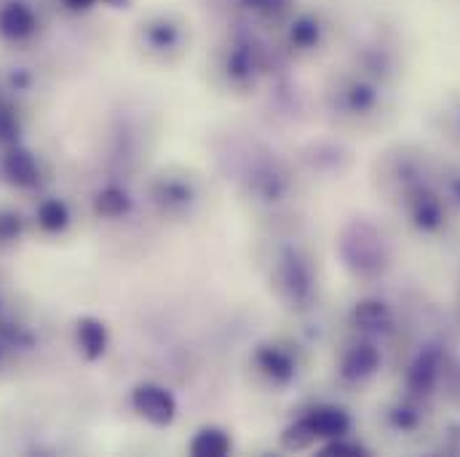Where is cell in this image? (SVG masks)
Wrapping results in <instances>:
<instances>
[{
  "instance_id": "cell-1",
  "label": "cell",
  "mask_w": 460,
  "mask_h": 457,
  "mask_svg": "<svg viewBox=\"0 0 460 457\" xmlns=\"http://www.w3.org/2000/svg\"><path fill=\"white\" fill-rule=\"evenodd\" d=\"M215 81L235 97H252L273 78V48L254 27H235L215 46Z\"/></svg>"
},
{
  "instance_id": "cell-2",
  "label": "cell",
  "mask_w": 460,
  "mask_h": 457,
  "mask_svg": "<svg viewBox=\"0 0 460 457\" xmlns=\"http://www.w3.org/2000/svg\"><path fill=\"white\" fill-rule=\"evenodd\" d=\"M270 294L295 313H305L316 300V270L311 254L300 243H281L268 259Z\"/></svg>"
},
{
  "instance_id": "cell-3",
  "label": "cell",
  "mask_w": 460,
  "mask_h": 457,
  "mask_svg": "<svg viewBox=\"0 0 460 457\" xmlns=\"http://www.w3.org/2000/svg\"><path fill=\"white\" fill-rule=\"evenodd\" d=\"M235 182L243 198L260 209L281 207L292 193V171L268 145H252L241 155Z\"/></svg>"
},
{
  "instance_id": "cell-4",
  "label": "cell",
  "mask_w": 460,
  "mask_h": 457,
  "mask_svg": "<svg viewBox=\"0 0 460 457\" xmlns=\"http://www.w3.org/2000/svg\"><path fill=\"white\" fill-rule=\"evenodd\" d=\"M134 46L145 62L172 67L190 54L193 46V27L177 11H153L139 19L134 30Z\"/></svg>"
},
{
  "instance_id": "cell-5",
  "label": "cell",
  "mask_w": 460,
  "mask_h": 457,
  "mask_svg": "<svg viewBox=\"0 0 460 457\" xmlns=\"http://www.w3.org/2000/svg\"><path fill=\"white\" fill-rule=\"evenodd\" d=\"M147 198L153 209L158 212V217L169 223H185L199 215L204 204V190H201V182L190 171L164 169L147 185Z\"/></svg>"
},
{
  "instance_id": "cell-6",
  "label": "cell",
  "mask_w": 460,
  "mask_h": 457,
  "mask_svg": "<svg viewBox=\"0 0 460 457\" xmlns=\"http://www.w3.org/2000/svg\"><path fill=\"white\" fill-rule=\"evenodd\" d=\"M249 369L260 385L268 391H287L297 382L300 374V356L297 347L281 338H265L254 343L249 353Z\"/></svg>"
},
{
  "instance_id": "cell-7",
  "label": "cell",
  "mask_w": 460,
  "mask_h": 457,
  "mask_svg": "<svg viewBox=\"0 0 460 457\" xmlns=\"http://www.w3.org/2000/svg\"><path fill=\"white\" fill-rule=\"evenodd\" d=\"M279 30V51L289 59H308L327 43V22L322 13L297 8Z\"/></svg>"
},
{
  "instance_id": "cell-8",
  "label": "cell",
  "mask_w": 460,
  "mask_h": 457,
  "mask_svg": "<svg viewBox=\"0 0 460 457\" xmlns=\"http://www.w3.org/2000/svg\"><path fill=\"white\" fill-rule=\"evenodd\" d=\"M131 409L153 428H172L180 417V401L177 396L155 380H142L131 388Z\"/></svg>"
},
{
  "instance_id": "cell-9",
  "label": "cell",
  "mask_w": 460,
  "mask_h": 457,
  "mask_svg": "<svg viewBox=\"0 0 460 457\" xmlns=\"http://www.w3.org/2000/svg\"><path fill=\"white\" fill-rule=\"evenodd\" d=\"M40 32V13L32 0H3L0 3V40L11 46L30 43Z\"/></svg>"
},
{
  "instance_id": "cell-10",
  "label": "cell",
  "mask_w": 460,
  "mask_h": 457,
  "mask_svg": "<svg viewBox=\"0 0 460 457\" xmlns=\"http://www.w3.org/2000/svg\"><path fill=\"white\" fill-rule=\"evenodd\" d=\"M297 8V0H233V11L246 27H281Z\"/></svg>"
},
{
  "instance_id": "cell-11",
  "label": "cell",
  "mask_w": 460,
  "mask_h": 457,
  "mask_svg": "<svg viewBox=\"0 0 460 457\" xmlns=\"http://www.w3.org/2000/svg\"><path fill=\"white\" fill-rule=\"evenodd\" d=\"M380 369V350L369 340H356L343 350L338 361V374L350 385L367 382Z\"/></svg>"
},
{
  "instance_id": "cell-12",
  "label": "cell",
  "mask_w": 460,
  "mask_h": 457,
  "mask_svg": "<svg viewBox=\"0 0 460 457\" xmlns=\"http://www.w3.org/2000/svg\"><path fill=\"white\" fill-rule=\"evenodd\" d=\"M3 174L13 188L32 190L40 185V163L32 150L22 147L19 142L11 145L3 155Z\"/></svg>"
},
{
  "instance_id": "cell-13",
  "label": "cell",
  "mask_w": 460,
  "mask_h": 457,
  "mask_svg": "<svg viewBox=\"0 0 460 457\" xmlns=\"http://www.w3.org/2000/svg\"><path fill=\"white\" fill-rule=\"evenodd\" d=\"M75 345L86 361H102L111 347V330L97 316H81L75 321Z\"/></svg>"
},
{
  "instance_id": "cell-14",
  "label": "cell",
  "mask_w": 460,
  "mask_h": 457,
  "mask_svg": "<svg viewBox=\"0 0 460 457\" xmlns=\"http://www.w3.org/2000/svg\"><path fill=\"white\" fill-rule=\"evenodd\" d=\"M233 450H235L233 434L226 426H217V423H207V426L196 428L188 442V453L193 457H226Z\"/></svg>"
},
{
  "instance_id": "cell-15",
  "label": "cell",
  "mask_w": 460,
  "mask_h": 457,
  "mask_svg": "<svg viewBox=\"0 0 460 457\" xmlns=\"http://www.w3.org/2000/svg\"><path fill=\"white\" fill-rule=\"evenodd\" d=\"M338 105L348 115H367L377 105V86L367 78H350L338 86Z\"/></svg>"
},
{
  "instance_id": "cell-16",
  "label": "cell",
  "mask_w": 460,
  "mask_h": 457,
  "mask_svg": "<svg viewBox=\"0 0 460 457\" xmlns=\"http://www.w3.org/2000/svg\"><path fill=\"white\" fill-rule=\"evenodd\" d=\"M131 209H134V198L123 185L111 182L94 196V215L102 220H123L131 215Z\"/></svg>"
},
{
  "instance_id": "cell-17",
  "label": "cell",
  "mask_w": 460,
  "mask_h": 457,
  "mask_svg": "<svg viewBox=\"0 0 460 457\" xmlns=\"http://www.w3.org/2000/svg\"><path fill=\"white\" fill-rule=\"evenodd\" d=\"M35 223L43 233L57 235V233H65L70 228L73 212H70L67 201H62V198H43L35 209Z\"/></svg>"
},
{
  "instance_id": "cell-18",
  "label": "cell",
  "mask_w": 460,
  "mask_h": 457,
  "mask_svg": "<svg viewBox=\"0 0 460 457\" xmlns=\"http://www.w3.org/2000/svg\"><path fill=\"white\" fill-rule=\"evenodd\" d=\"M388 308L377 300H364L353 308V327L361 330L364 335L383 332L388 327Z\"/></svg>"
},
{
  "instance_id": "cell-19",
  "label": "cell",
  "mask_w": 460,
  "mask_h": 457,
  "mask_svg": "<svg viewBox=\"0 0 460 457\" xmlns=\"http://www.w3.org/2000/svg\"><path fill=\"white\" fill-rule=\"evenodd\" d=\"M439 380V364L437 358L429 353V356H420L412 369H410V388L418 391V393H429Z\"/></svg>"
},
{
  "instance_id": "cell-20",
  "label": "cell",
  "mask_w": 460,
  "mask_h": 457,
  "mask_svg": "<svg viewBox=\"0 0 460 457\" xmlns=\"http://www.w3.org/2000/svg\"><path fill=\"white\" fill-rule=\"evenodd\" d=\"M19 118H16V110L5 102H0V145H16L19 142Z\"/></svg>"
},
{
  "instance_id": "cell-21",
  "label": "cell",
  "mask_w": 460,
  "mask_h": 457,
  "mask_svg": "<svg viewBox=\"0 0 460 457\" xmlns=\"http://www.w3.org/2000/svg\"><path fill=\"white\" fill-rule=\"evenodd\" d=\"M22 235V217L16 212H0V243H13Z\"/></svg>"
},
{
  "instance_id": "cell-22",
  "label": "cell",
  "mask_w": 460,
  "mask_h": 457,
  "mask_svg": "<svg viewBox=\"0 0 460 457\" xmlns=\"http://www.w3.org/2000/svg\"><path fill=\"white\" fill-rule=\"evenodd\" d=\"M415 420H418V415H415V409L412 407H396L394 409V426L396 428H412L415 426Z\"/></svg>"
},
{
  "instance_id": "cell-23",
  "label": "cell",
  "mask_w": 460,
  "mask_h": 457,
  "mask_svg": "<svg viewBox=\"0 0 460 457\" xmlns=\"http://www.w3.org/2000/svg\"><path fill=\"white\" fill-rule=\"evenodd\" d=\"M59 3H62L67 11H73V13H86V11L102 5V0H59Z\"/></svg>"
},
{
  "instance_id": "cell-24",
  "label": "cell",
  "mask_w": 460,
  "mask_h": 457,
  "mask_svg": "<svg viewBox=\"0 0 460 457\" xmlns=\"http://www.w3.org/2000/svg\"><path fill=\"white\" fill-rule=\"evenodd\" d=\"M450 198L460 204V174H456V177L450 180Z\"/></svg>"
},
{
  "instance_id": "cell-25",
  "label": "cell",
  "mask_w": 460,
  "mask_h": 457,
  "mask_svg": "<svg viewBox=\"0 0 460 457\" xmlns=\"http://www.w3.org/2000/svg\"><path fill=\"white\" fill-rule=\"evenodd\" d=\"M134 0H102V5H111V8H128Z\"/></svg>"
}]
</instances>
